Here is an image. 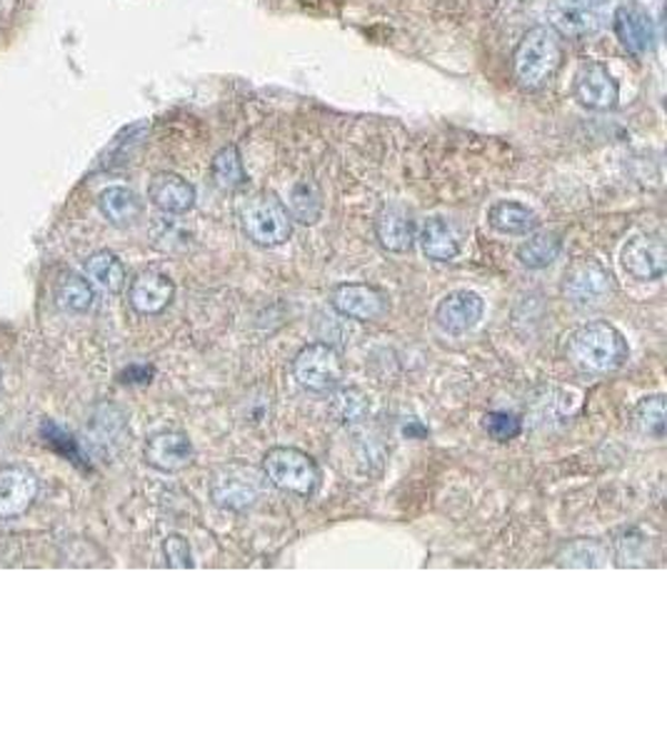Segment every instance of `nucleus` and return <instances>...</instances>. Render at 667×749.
I'll use <instances>...</instances> for the list:
<instances>
[{
	"label": "nucleus",
	"mask_w": 667,
	"mask_h": 749,
	"mask_svg": "<svg viewBox=\"0 0 667 749\" xmlns=\"http://www.w3.org/2000/svg\"><path fill=\"white\" fill-rule=\"evenodd\" d=\"M563 66V40L552 26H535L515 48L512 73L522 90H542Z\"/></svg>",
	"instance_id": "obj_1"
},
{
	"label": "nucleus",
	"mask_w": 667,
	"mask_h": 749,
	"mask_svg": "<svg viewBox=\"0 0 667 749\" xmlns=\"http://www.w3.org/2000/svg\"><path fill=\"white\" fill-rule=\"evenodd\" d=\"M568 356L583 372L608 374L630 360V346L610 322H588L570 336Z\"/></svg>",
	"instance_id": "obj_2"
},
{
	"label": "nucleus",
	"mask_w": 667,
	"mask_h": 749,
	"mask_svg": "<svg viewBox=\"0 0 667 749\" xmlns=\"http://www.w3.org/2000/svg\"><path fill=\"white\" fill-rule=\"evenodd\" d=\"M260 470L272 488L292 495V498H312L318 492L322 472L312 455L300 448L278 445L262 455Z\"/></svg>",
	"instance_id": "obj_3"
},
{
	"label": "nucleus",
	"mask_w": 667,
	"mask_h": 749,
	"mask_svg": "<svg viewBox=\"0 0 667 749\" xmlns=\"http://www.w3.org/2000/svg\"><path fill=\"white\" fill-rule=\"evenodd\" d=\"M266 475L260 468H252L248 462L230 460L222 462L213 470L208 480V492L213 505L228 512H246L256 508L266 490Z\"/></svg>",
	"instance_id": "obj_4"
},
{
	"label": "nucleus",
	"mask_w": 667,
	"mask_h": 749,
	"mask_svg": "<svg viewBox=\"0 0 667 749\" xmlns=\"http://www.w3.org/2000/svg\"><path fill=\"white\" fill-rule=\"evenodd\" d=\"M240 226L260 248H280L292 236V218L272 192H256L240 206Z\"/></svg>",
	"instance_id": "obj_5"
},
{
	"label": "nucleus",
	"mask_w": 667,
	"mask_h": 749,
	"mask_svg": "<svg viewBox=\"0 0 667 749\" xmlns=\"http://www.w3.org/2000/svg\"><path fill=\"white\" fill-rule=\"evenodd\" d=\"M292 378L308 392H332L346 380V362L328 342H310L292 358Z\"/></svg>",
	"instance_id": "obj_6"
},
{
	"label": "nucleus",
	"mask_w": 667,
	"mask_h": 749,
	"mask_svg": "<svg viewBox=\"0 0 667 749\" xmlns=\"http://www.w3.org/2000/svg\"><path fill=\"white\" fill-rule=\"evenodd\" d=\"M615 282L600 260L583 258L565 270L563 296L575 308H598L613 296Z\"/></svg>",
	"instance_id": "obj_7"
},
{
	"label": "nucleus",
	"mask_w": 667,
	"mask_h": 749,
	"mask_svg": "<svg viewBox=\"0 0 667 749\" xmlns=\"http://www.w3.org/2000/svg\"><path fill=\"white\" fill-rule=\"evenodd\" d=\"M610 0H550L548 20L560 36L585 38L608 23Z\"/></svg>",
	"instance_id": "obj_8"
},
{
	"label": "nucleus",
	"mask_w": 667,
	"mask_h": 749,
	"mask_svg": "<svg viewBox=\"0 0 667 749\" xmlns=\"http://www.w3.org/2000/svg\"><path fill=\"white\" fill-rule=\"evenodd\" d=\"M330 306L348 320L378 322L388 316L390 300L386 292L368 282H340L330 290Z\"/></svg>",
	"instance_id": "obj_9"
},
{
	"label": "nucleus",
	"mask_w": 667,
	"mask_h": 749,
	"mask_svg": "<svg viewBox=\"0 0 667 749\" xmlns=\"http://www.w3.org/2000/svg\"><path fill=\"white\" fill-rule=\"evenodd\" d=\"M620 262L633 280H660L667 270L665 242L655 236H635L623 246Z\"/></svg>",
	"instance_id": "obj_10"
},
{
	"label": "nucleus",
	"mask_w": 667,
	"mask_h": 749,
	"mask_svg": "<svg viewBox=\"0 0 667 749\" xmlns=\"http://www.w3.org/2000/svg\"><path fill=\"white\" fill-rule=\"evenodd\" d=\"M196 448L186 432L160 430L146 442V462L158 472H183L193 465Z\"/></svg>",
	"instance_id": "obj_11"
},
{
	"label": "nucleus",
	"mask_w": 667,
	"mask_h": 749,
	"mask_svg": "<svg viewBox=\"0 0 667 749\" xmlns=\"http://www.w3.org/2000/svg\"><path fill=\"white\" fill-rule=\"evenodd\" d=\"M40 490L38 475L23 465L0 468V520H13L28 512Z\"/></svg>",
	"instance_id": "obj_12"
},
{
	"label": "nucleus",
	"mask_w": 667,
	"mask_h": 749,
	"mask_svg": "<svg viewBox=\"0 0 667 749\" xmlns=\"http://www.w3.org/2000/svg\"><path fill=\"white\" fill-rule=\"evenodd\" d=\"M485 300L472 290H452L436 308V322L448 336H465L480 326Z\"/></svg>",
	"instance_id": "obj_13"
},
{
	"label": "nucleus",
	"mask_w": 667,
	"mask_h": 749,
	"mask_svg": "<svg viewBox=\"0 0 667 749\" xmlns=\"http://www.w3.org/2000/svg\"><path fill=\"white\" fill-rule=\"evenodd\" d=\"M575 100L590 110H613L620 100V88L615 83L608 68L600 63H585L575 76Z\"/></svg>",
	"instance_id": "obj_14"
},
{
	"label": "nucleus",
	"mask_w": 667,
	"mask_h": 749,
	"mask_svg": "<svg viewBox=\"0 0 667 749\" xmlns=\"http://www.w3.org/2000/svg\"><path fill=\"white\" fill-rule=\"evenodd\" d=\"M128 300L138 316H160L176 300V282L166 272L146 270L130 282Z\"/></svg>",
	"instance_id": "obj_15"
},
{
	"label": "nucleus",
	"mask_w": 667,
	"mask_h": 749,
	"mask_svg": "<svg viewBox=\"0 0 667 749\" xmlns=\"http://www.w3.org/2000/svg\"><path fill=\"white\" fill-rule=\"evenodd\" d=\"M148 200L166 216H186L196 206V188L178 173H158L148 186Z\"/></svg>",
	"instance_id": "obj_16"
},
{
	"label": "nucleus",
	"mask_w": 667,
	"mask_h": 749,
	"mask_svg": "<svg viewBox=\"0 0 667 749\" xmlns=\"http://www.w3.org/2000/svg\"><path fill=\"white\" fill-rule=\"evenodd\" d=\"M376 236L378 242L388 252H410L412 246H416V222L408 216L406 210L398 206L382 208L380 216L376 220Z\"/></svg>",
	"instance_id": "obj_17"
},
{
	"label": "nucleus",
	"mask_w": 667,
	"mask_h": 749,
	"mask_svg": "<svg viewBox=\"0 0 667 749\" xmlns=\"http://www.w3.org/2000/svg\"><path fill=\"white\" fill-rule=\"evenodd\" d=\"M420 248L426 252V258L436 260V262H450L460 256V236L458 230L452 228V222L448 218L432 216L420 228Z\"/></svg>",
	"instance_id": "obj_18"
},
{
	"label": "nucleus",
	"mask_w": 667,
	"mask_h": 749,
	"mask_svg": "<svg viewBox=\"0 0 667 749\" xmlns=\"http://www.w3.org/2000/svg\"><path fill=\"white\" fill-rule=\"evenodd\" d=\"M615 36L630 53L640 56L650 50L655 40V30L650 18L638 8H618L615 10Z\"/></svg>",
	"instance_id": "obj_19"
},
{
	"label": "nucleus",
	"mask_w": 667,
	"mask_h": 749,
	"mask_svg": "<svg viewBox=\"0 0 667 749\" xmlns=\"http://www.w3.org/2000/svg\"><path fill=\"white\" fill-rule=\"evenodd\" d=\"M98 208L103 212L106 220L116 228H128L143 216V202L136 196L130 188L123 186H113L106 188L98 196Z\"/></svg>",
	"instance_id": "obj_20"
},
{
	"label": "nucleus",
	"mask_w": 667,
	"mask_h": 749,
	"mask_svg": "<svg viewBox=\"0 0 667 749\" xmlns=\"http://www.w3.org/2000/svg\"><path fill=\"white\" fill-rule=\"evenodd\" d=\"M488 222L490 228L502 232V236H528V232L540 226L538 212L515 200H500L490 206Z\"/></svg>",
	"instance_id": "obj_21"
},
{
	"label": "nucleus",
	"mask_w": 667,
	"mask_h": 749,
	"mask_svg": "<svg viewBox=\"0 0 667 749\" xmlns=\"http://www.w3.org/2000/svg\"><path fill=\"white\" fill-rule=\"evenodd\" d=\"M150 240H153V248L166 252V256H183V252L193 250L196 246L193 230L186 228L183 222L176 220L173 216L153 220V226H150Z\"/></svg>",
	"instance_id": "obj_22"
},
{
	"label": "nucleus",
	"mask_w": 667,
	"mask_h": 749,
	"mask_svg": "<svg viewBox=\"0 0 667 749\" xmlns=\"http://www.w3.org/2000/svg\"><path fill=\"white\" fill-rule=\"evenodd\" d=\"M86 276L106 292H120L126 288V266L116 252L98 250L86 260Z\"/></svg>",
	"instance_id": "obj_23"
},
{
	"label": "nucleus",
	"mask_w": 667,
	"mask_h": 749,
	"mask_svg": "<svg viewBox=\"0 0 667 749\" xmlns=\"http://www.w3.org/2000/svg\"><path fill=\"white\" fill-rule=\"evenodd\" d=\"M563 252V240L558 232H538L522 242L518 248V260L525 268L530 270H542L552 266L555 260L560 258Z\"/></svg>",
	"instance_id": "obj_24"
},
{
	"label": "nucleus",
	"mask_w": 667,
	"mask_h": 749,
	"mask_svg": "<svg viewBox=\"0 0 667 749\" xmlns=\"http://www.w3.org/2000/svg\"><path fill=\"white\" fill-rule=\"evenodd\" d=\"M290 218H296L302 226H312L322 216V192L312 180H298L288 192Z\"/></svg>",
	"instance_id": "obj_25"
},
{
	"label": "nucleus",
	"mask_w": 667,
	"mask_h": 749,
	"mask_svg": "<svg viewBox=\"0 0 667 749\" xmlns=\"http://www.w3.org/2000/svg\"><path fill=\"white\" fill-rule=\"evenodd\" d=\"M210 173H213L216 186L220 190H228V192L246 188V183H248L246 168H242V158H240L236 146H226V148L218 150L216 158H213V166H210Z\"/></svg>",
	"instance_id": "obj_26"
},
{
	"label": "nucleus",
	"mask_w": 667,
	"mask_h": 749,
	"mask_svg": "<svg viewBox=\"0 0 667 749\" xmlns=\"http://www.w3.org/2000/svg\"><path fill=\"white\" fill-rule=\"evenodd\" d=\"M96 300V290L86 278L80 276H68L58 288V308L70 312V316H80V312H88L93 308Z\"/></svg>",
	"instance_id": "obj_27"
},
{
	"label": "nucleus",
	"mask_w": 667,
	"mask_h": 749,
	"mask_svg": "<svg viewBox=\"0 0 667 749\" xmlns=\"http://www.w3.org/2000/svg\"><path fill=\"white\" fill-rule=\"evenodd\" d=\"M633 422L643 435L655 440H665V398L663 395H650L643 398L633 410Z\"/></svg>",
	"instance_id": "obj_28"
},
{
	"label": "nucleus",
	"mask_w": 667,
	"mask_h": 749,
	"mask_svg": "<svg viewBox=\"0 0 667 749\" xmlns=\"http://www.w3.org/2000/svg\"><path fill=\"white\" fill-rule=\"evenodd\" d=\"M605 552L603 545L598 540H575L570 545H565L558 555V565L560 567H600L605 565Z\"/></svg>",
	"instance_id": "obj_29"
},
{
	"label": "nucleus",
	"mask_w": 667,
	"mask_h": 749,
	"mask_svg": "<svg viewBox=\"0 0 667 749\" xmlns=\"http://www.w3.org/2000/svg\"><path fill=\"white\" fill-rule=\"evenodd\" d=\"M482 430L490 435L492 440L498 442H510L515 438H520L522 432V422L518 415L505 412V410H492L482 418Z\"/></svg>",
	"instance_id": "obj_30"
},
{
	"label": "nucleus",
	"mask_w": 667,
	"mask_h": 749,
	"mask_svg": "<svg viewBox=\"0 0 667 749\" xmlns=\"http://www.w3.org/2000/svg\"><path fill=\"white\" fill-rule=\"evenodd\" d=\"M163 558L166 565L173 567V570H188L193 567V550H190V542L183 538V535H168L163 540Z\"/></svg>",
	"instance_id": "obj_31"
},
{
	"label": "nucleus",
	"mask_w": 667,
	"mask_h": 749,
	"mask_svg": "<svg viewBox=\"0 0 667 749\" xmlns=\"http://www.w3.org/2000/svg\"><path fill=\"white\" fill-rule=\"evenodd\" d=\"M146 130H148V123L128 126V128L123 130V133H120V136L113 140V146H110V148L106 150L103 166H108V163H120V158H126V150L136 148V146L140 143V140H143Z\"/></svg>",
	"instance_id": "obj_32"
},
{
	"label": "nucleus",
	"mask_w": 667,
	"mask_h": 749,
	"mask_svg": "<svg viewBox=\"0 0 667 749\" xmlns=\"http://www.w3.org/2000/svg\"><path fill=\"white\" fill-rule=\"evenodd\" d=\"M48 442L53 445L58 452L68 455V458H73V462H78V455H76V440L70 438V435L63 428H56V425H48Z\"/></svg>",
	"instance_id": "obj_33"
},
{
	"label": "nucleus",
	"mask_w": 667,
	"mask_h": 749,
	"mask_svg": "<svg viewBox=\"0 0 667 749\" xmlns=\"http://www.w3.org/2000/svg\"><path fill=\"white\" fill-rule=\"evenodd\" d=\"M153 374H156V370L150 366H130L118 374V380L126 382V385H146V382L153 380Z\"/></svg>",
	"instance_id": "obj_34"
}]
</instances>
